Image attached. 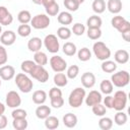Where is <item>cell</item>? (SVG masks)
I'll use <instances>...</instances> for the list:
<instances>
[{"label":"cell","mask_w":130,"mask_h":130,"mask_svg":"<svg viewBox=\"0 0 130 130\" xmlns=\"http://www.w3.org/2000/svg\"><path fill=\"white\" fill-rule=\"evenodd\" d=\"M8 60V55H7V51L4 48V46L0 45V65H4L6 64Z\"/></svg>","instance_id":"cell-48"},{"label":"cell","mask_w":130,"mask_h":130,"mask_svg":"<svg viewBox=\"0 0 130 130\" xmlns=\"http://www.w3.org/2000/svg\"><path fill=\"white\" fill-rule=\"evenodd\" d=\"M46 9V13L48 16H56L58 15L59 13V10H60V7H59V4L57 2H55L54 4L48 6L45 8Z\"/></svg>","instance_id":"cell-44"},{"label":"cell","mask_w":130,"mask_h":130,"mask_svg":"<svg viewBox=\"0 0 130 130\" xmlns=\"http://www.w3.org/2000/svg\"><path fill=\"white\" fill-rule=\"evenodd\" d=\"M91 8L93 12L96 14H101L106 10V2L105 0H93L91 4Z\"/></svg>","instance_id":"cell-31"},{"label":"cell","mask_w":130,"mask_h":130,"mask_svg":"<svg viewBox=\"0 0 130 130\" xmlns=\"http://www.w3.org/2000/svg\"><path fill=\"white\" fill-rule=\"evenodd\" d=\"M12 126L16 130H24L27 128L28 123L26 118H17V119H13Z\"/></svg>","instance_id":"cell-32"},{"label":"cell","mask_w":130,"mask_h":130,"mask_svg":"<svg viewBox=\"0 0 130 130\" xmlns=\"http://www.w3.org/2000/svg\"><path fill=\"white\" fill-rule=\"evenodd\" d=\"M129 80H130V75L126 70L118 71L111 76V82L113 83L114 86L119 88L126 86L129 83Z\"/></svg>","instance_id":"cell-4"},{"label":"cell","mask_w":130,"mask_h":130,"mask_svg":"<svg viewBox=\"0 0 130 130\" xmlns=\"http://www.w3.org/2000/svg\"><path fill=\"white\" fill-rule=\"evenodd\" d=\"M127 120H128V117L123 111H117V114H115V117H114V122L118 126L124 125L127 122Z\"/></svg>","instance_id":"cell-37"},{"label":"cell","mask_w":130,"mask_h":130,"mask_svg":"<svg viewBox=\"0 0 130 130\" xmlns=\"http://www.w3.org/2000/svg\"><path fill=\"white\" fill-rule=\"evenodd\" d=\"M107 8L111 13L118 14L122 10V1L121 0H108Z\"/></svg>","instance_id":"cell-20"},{"label":"cell","mask_w":130,"mask_h":130,"mask_svg":"<svg viewBox=\"0 0 130 130\" xmlns=\"http://www.w3.org/2000/svg\"><path fill=\"white\" fill-rule=\"evenodd\" d=\"M86 35H87L88 39L95 41V40H99V39L102 37V30H101V28H92V27H88Z\"/></svg>","instance_id":"cell-41"},{"label":"cell","mask_w":130,"mask_h":130,"mask_svg":"<svg viewBox=\"0 0 130 130\" xmlns=\"http://www.w3.org/2000/svg\"><path fill=\"white\" fill-rule=\"evenodd\" d=\"M11 116L13 119H17V118H26L27 116V113L25 110L23 109H18V108H15L12 113H11Z\"/></svg>","instance_id":"cell-46"},{"label":"cell","mask_w":130,"mask_h":130,"mask_svg":"<svg viewBox=\"0 0 130 130\" xmlns=\"http://www.w3.org/2000/svg\"><path fill=\"white\" fill-rule=\"evenodd\" d=\"M4 112H5V106H4V104L0 103V116L3 115Z\"/></svg>","instance_id":"cell-54"},{"label":"cell","mask_w":130,"mask_h":130,"mask_svg":"<svg viewBox=\"0 0 130 130\" xmlns=\"http://www.w3.org/2000/svg\"><path fill=\"white\" fill-rule=\"evenodd\" d=\"M104 106L107 109H113V96L107 94V96L104 99Z\"/></svg>","instance_id":"cell-50"},{"label":"cell","mask_w":130,"mask_h":130,"mask_svg":"<svg viewBox=\"0 0 130 130\" xmlns=\"http://www.w3.org/2000/svg\"><path fill=\"white\" fill-rule=\"evenodd\" d=\"M121 35H122V38L124 39V41H126V42L130 41V31H125V32H123Z\"/></svg>","instance_id":"cell-53"},{"label":"cell","mask_w":130,"mask_h":130,"mask_svg":"<svg viewBox=\"0 0 130 130\" xmlns=\"http://www.w3.org/2000/svg\"><path fill=\"white\" fill-rule=\"evenodd\" d=\"M16 35L13 30H5L0 35V42L3 46H11L15 43Z\"/></svg>","instance_id":"cell-13"},{"label":"cell","mask_w":130,"mask_h":130,"mask_svg":"<svg viewBox=\"0 0 130 130\" xmlns=\"http://www.w3.org/2000/svg\"><path fill=\"white\" fill-rule=\"evenodd\" d=\"M63 124L67 128H73L77 125V117L72 113H67L63 116Z\"/></svg>","instance_id":"cell-22"},{"label":"cell","mask_w":130,"mask_h":130,"mask_svg":"<svg viewBox=\"0 0 130 130\" xmlns=\"http://www.w3.org/2000/svg\"><path fill=\"white\" fill-rule=\"evenodd\" d=\"M81 84L84 88H91L95 84V76L92 72H84L81 75Z\"/></svg>","instance_id":"cell-16"},{"label":"cell","mask_w":130,"mask_h":130,"mask_svg":"<svg viewBox=\"0 0 130 130\" xmlns=\"http://www.w3.org/2000/svg\"><path fill=\"white\" fill-rule=\"evenodd\" d=\"M55 2H56L55 0H43V1H42V5L46 8V7H48V6L52 5V4H54Z\"/></svg>","instance_id":"cell-52"},{"label":"cell","mask_w":130,"mask_h":130,"mask_svg":"<svg viewBox=\"0 0 130 130\" xmlns=\"http://www.w3.org/2000/svg\"><path fill=\"white\" fill-rule=\"evenodd\" d=\"M36 65H37L36 62L32 61V60H24V61L21 63L20 68H21V71H22L23 73H28V74H29Z\"/></svg>","instance_id":"cell-38"},{"label":"cell","mask_w":130,"mask_h":130,"mask_svg":"<svg viewBox=\"0 0 130 130\" xmlns=\"http://www.w3.org/2000/svg\"><path fill=\"white\" fill-rule=\"evenodd\" d=\"M76 1H77V2L79 3V4H81V3H83V2L85 1V0H76Z\"/></svg>","instance_id":"cell-56"},{"label":"cell","mask_w":130,"mask_h":130,"mask_svg":"<svg viewBox=\"0 0 130 130\" xmlns=\"http://www.w3.org/2000/svg\"><path fill=\"white\" fill-rule=\"evenodd\" d=\"M31 99H32V102L36 105H42L47 101V93H46L45 90L39 89V90L34 91Z\"/></svg>","instance_id":"cell-21"},{"label":"cell","mask_w":130,"mask_h":130,"mask_svg":"<svg viewBox=\"0 0 130 130\" xmlns=\"http://www.w3.org/2000/svg\"><path fill=\"white\" fill-rule=\"evenodd\" d=\"M99 127L102 130H110L113 127V120L109 117H102L99 121Z\"/></svg>","instance_id":"cell-35"},{"label":"cell","mask_w":130,"mask_h":130,"mask_svg":"<svg viewBox=\"0 0 130 130\" xmlns=\"http://www.w3.org/2000/svg\"><path fill=\"white\" fill-rule=\"evenodd\" d=\"M17 19L21 24H26L31 20V14L28 10H21L17 14Z\"/></svg>","instance_id":"cell-33"},{"label":"cell","mask_w":130,"mask_h":130,"mask_svg":"<svg viewBox=\"0 0 130 130\" xmlns=\"http://www.w3.org/2000/svg\"><path fill=\"white\" fill-rule=\"evenodd\" d=\"M15 84L23 93H28L34 87V82L25 73H18L15 76Z\"/></svg>","instance_id":"cell-1"},{"label":"cell","mask_w":130,"mask_h":130,"mask_svg":"<svg viewBox=\"0 0 130 130\" xmlns=\"http://www.w3.org/2000/svg\"><path fill=\"white\" fill-rule=\"evenodd\" d=\"M53 80H54L55 85L58 86V87H63L65 85H67V83H68L67 76L62 72H56V74L54 75Z\"/></svg>","instance_id":"cell-24"},{"label":"cell","mask_w":130,"mask_h":130,"mask_svg":"<svg viewBox=\"0 0 130 130\" xmlns=\"http://www.w3.org/2000/svg\"><path fill=\"white\" fill-rule=\"evenodd\" d=\"M1 34H2V26L0 25V35H1Z\"/></svg>","instance_id":"cell-57"},{"label":"cell","mask_w":130,"mask_h":130,"mask_svg":"<svg viewBox=\"0 0 130 130\" xmlns=\"http://www.w3.org/2000/svg\"><path fill=\"white\" fill-rule=\"evenodd\" d=\"M7 123H8V120H7V117L3 115L0 116V129H4L6 126H7Z\"/></svg>","instance_id":"cell-51"},{"label":"cell","mask_w":130,"mask_h":130,"mask_svg":"<svg viewBox=\"0 0 130 130\" xmlns=\"http://www.w3.org/2000/svg\"><path fill=\"white\" fill-rule=\"evenodd\" d=\"M50 66L55 72H63L67 68V62L60 56H53L50 59Z\"/></svg>","instance_id":"cell-10"},{"label":"cell","mask_w":130,"mask_h":130,"mask_svg":"<svg viewBox=\"0 0 130 130\" xmlns=\"http://www.w3.org/2000/svg\"><path fill=\"white\" fill-rule=\"evenodd\" d=\"M59 120L55 116H48L45 119V127L49 130H54L59 127Z\"/></svg>","instance_id":"cell-27"},{"label":"cell","mask_w":130,"mask_h":130,"mask_svg":"<svg viewBox=\"0 0 130 130\" xmlns=\"http://www.w3.org/2000/svg\"><path fill=\"white\" fill-rule=\"evenodd\" d=\"M42 46H43V41L38 37L31 38L27 42V49L30 52H34V53L40 51L42 49Z\"/></svg>","instance_id":"cell-17"},{"label":"cell","mask_w":130,"mask_h":130,"mask_svg":"<svg viewBox=\"0 0 130 130\" xmlns=\"http://www.w3.org/2000/svg\"><path fill=\"white\" fill-rule=\"evenodd\" d=\"M92 52L96 57V59L101 61L108 60L111 57V50L108 48V46L104 42H101V41H98L93 44Z\"/></svg>","instance_id":"cell-3"},{"label":"cell","mask_w":130,"mask_h":130,"mask_svg":"<svg viewBox=\"0 0 130 130\" xmlns=\"http://www.w3.org/2000/svg\"><path fill=\"white\" fill-rule=\"evenodd\" d=\"M71 29L68 28L67 26H60L57 29V36L61 40H68L71 37Z\"/></svg>","instance_id":"cell-36"},{"label":"cell","mask_w":130,"mask_h":130,"mask_svg":"<svg viewBox=\"0 0 130 130\" xmlns=\"http://www.w3.org/2000/svg\"><path fill=\"white\" fill-rule=\"evenodd\" d=\"M63 50V53L66 55V56H69V57H71V56H74L75 54H76V52H77V49H76V46H75V44H73V43H71V42H66L64 45H63V48H62Z\"/></svg>","instance_id":"cell-29"},{"label":"cell","mask_w":130,"mask_h":130,"mask_svg":"<svg viewBox=\"0 0 130 130\" xmlns=\"http://www.w3.org/2000/svg\"><path fill=\"white\" fill-rule=\"evenodd\" d=\"M84 101H85V104L86 106L88 107H92L96 104H100L102 103L103 101V96H102V93L98 90H90L88 92L87 95H85L84 98Z\"/></svg>","instance_id":"cell-12"},{"label":"cell","mask_w":130,"mask_h":130,"mask_svg":"<svg viewBox=\"0 0 130 130\" xmlns=\"http://www.w3.org/2000/svg\"><path fill=\"white\" fill-rule=\"evenodd\" d=\"M0 86H1V79H0Z\"/></svg>","instance_id":"cell-58"},{"label":"cell","mask_w":130,"mask_h":130,"mask_svg":"<svg viewBox=\"0 0 130 130\" xmlns=\"http://www.w3.org/2000/svg\"><path fill=\"white\" fill-rule=\"evenodd\" d=\"M85 98V89L83 87H76L74 88L68 98V104L72 108H79Z\"/></svg>","instance_id":"cell-2"},{"label":"cell","mask_w":130,"mask_h":130,"mask_svg":"<svg viewBox=\"0 0 130 130\" xmlns=\"http://www.w3.org/2000/svg\"><path fill=\"white\" fill-rule=\"evenodd\" d=\"M91 110H92V113L95 115V116H99V117H103L106 115L107 113V108L102 105L101 103L100 104H96L94 106L91 107Z\"/></svg>","instance_id":"cell-40"},{"label":"cell","mask_w":130,"mask_h":130,"mask_svg":"<svg viewBox=\"0 0 130 130\" xmlns=\"http://www.w3.org/2000/svg\"><path fill=\"white\" fill-rule=\"evenodd\" d=\"M114 59L118 64H126L129 61V53L126 50H118L114 54Z\"/></svg>","instance_id":"cell-19"},{"label":"cell","mask_w":130,"mask_h":130,"mask_svg":"<svg viewBox=\"0 0 130 130\" xmlns=\"http://www.w3.org/2000/svg\"><path fill=\"white\" fill-rule=\"evenodd\" d=\"M50 17L47 14H37L31 17L30 26L36 29H45L50 25Z\"/></svg>","instance_id":"cell-5"},{"label":"cell","mask_w":130,"mask_h":130,"mask_svg":"<svg viewBox=\"0 0 130 130\" xmlns=\"http://www.w3.org/2000/svg\"><path fill=\"white\" fill-rule=\"evenodd\" d=\"M34 61L36 62V64L41 65V66H45L48 63V57L46 55V53L42 52L41 50L36 52L34 55Z\"/></svg>","instance_id":"cell-28"},{"label":"cell","mask_w":130,"mask_h":130,"mask_svg":"<svg viewBox=\"0 0 130 130\" xmlns=\"http://www.w3.org/2000/svg\"><path fill=\"white\" fill-rule=\"evenodd\" d=\"M30 32H31V26L27 23L26 24H20L17 28V34L22 38L28 37L30 35Z\"/></svg>","instance_id":"cell-39"},{"label":"cell","mask_w":130,"mask_h":130,"mask_svg":"<svg viewBox=\"0 0 130 130\" xmlns=\"http://www.w3.org/2000/svg\"><path fill=\"white\" fill-rule=\"evenodd\" d=\"M86 24L88 27H92V28H101L102 24H103V20L100 16L98 15H91L87 18L86 20Z\"/></svg>","instance_id":"cell-26"},{"label":"cell","mask_w":130,"mask_h":130,"mask_svg":"<svg viewBox=\"0 0 130 130\" xmlns=\"http://www.w3.org/2000/svg\"><path fill=\"white\" fill-rule=\"evenodd\" d=\"M42 1H43V0H31V2L35 3V4H37V5L42 4Z\"/></svg>","instance_id":"cell-55"},{"label":"cell","mask_w":130,"mask_h":130,"mask_svg":"<svg viewBox=\"0 0 130 130\" xmlns=\"http://www.w3.org/2000/svg\"><path fill=\"white\" fill-rule=\"evenodd\" d=\"M101 68L105 73H113L117 69V64H116V62L111 61V60L108 59V60L103 61V63L101 65Z\"/></svg>","instance_id":"cell-25"},{"label":"cell","mask_w":130,"mask_h":130,"mask_svg":"<svg viewBox=\"0 0 130 130\" xmlns=\"http://www.w3.org/2000/svg\"><path fill=\"white\" fill-rule=\"evenodd\" d=\"M127 104V93L124 90H117L113 96V109L123 111Z\"/></svg>","instance_id":"cell-6"},{"label":"cell","mask_w":130,"mask_h":130,"mask_svg":"<svg viewBox=\"0 0 130 130\" xmlns=\"http://www.w3.org/2000/svg\"><path fill=\"white\" fill-rule=\"evenodd\" d=\"M58 96H62V91L58 86L52 87L49 91V98L53 99V98H58Z\"/></svg>","instance_id":"cell-49"},{"label":"cell","mask_w":130,"mask_h":130,"mask_svg":"<svg viewBox=\"0 0 130 130\" xmlns=\"http://www.w3.org/2000/svg\"><path fill=\"white\" fill-rule=\"evenodd\" d=\"M5 103L6 106H8L9 108H18L21 104V98L18 94V92H16L15 90H10L7 92L6 94V99H5Z\"/></svg>","instance_id":"cell-11"},{"label":"cell","mask_w":130,"mask_h":130,"mask_svg":"<svg viewBox=\"0 0 130 130\" xmlns=\"http://www.w3.org/2000/svg\"><path fill=\"white\" fill-rule=\"evenodd\" d=\"M71 31L75 36H82L85 32V26H84V24H82L80 22H76L73 24Z\"/></svg>","instance_id":"cell-45"},{"label":"cell","mask_w":130,"mask_h":130,"mask_svg":"<svg viewBox=\"0 0 130 130\" xmlns=\"http://www.w3.org/2000/svg\"><path fill=\"white\" fill-rule=\"evenodd\" d=\"M57 20H58V22L60 24H63L64 26H66V25L72 23L73 17H72V14L69 11H62V12L58 13Z\"/></svg>","instance_id":"cell-18"},{"label":"cell","mask_w":130,"mask_h":130,"mask_svg":"<svg viewBox=\"0 0 130 130\" xmlns=\"http://www.w3.org/2000/svg\"><path fill=\"white\" fill-rule=\"evenodd\" d=\"M15 76V69L11 65H3L0 67V78L3 80H11Z\"/></svg>","instance_id":"cell-14"},{"label":"cell","mask_w":130,"mask_h":130,"mask_svg":"<svg viewBox=\"0 0 130 130\" xmlns=\"http://www.w3.org/2000/svg\"><path fill=\"white\" fill-rule=\"evenodd\" d=\"M113 88H114V85L113 83L111 82V80H108V79H104L101 84H100V89H101V92L104 93V94H110L113 92Z\"/></svg>","instance_id":"cell-30"},{"label":"cell","mask_w":130,"mask_h":130,"mask_svg":"<svg viewBox=\"0 0 130 130\" xmlns=\"http://www.w3.org/2000/svg\"><path fill=\"white\" fill-rule=\"evenodd\" d=\"M44 46L49 51V53H52V54H55L60 50V44H59L58 38H57V36L52 35V34L47 35L45 37Z\"/></svg>","instance_id":"cell-8"},{"label":"cell","mask_w":130,"mask_h":130,"mask_svg":"<svg viewBox=\"0 0 130 130\" xmlns=\"http://www.w3.org/2000/svg\"><path fill=\"white\" fill-rule=\"evenodd\" d=\"M67 69V72H66V76L67 78L69 79H74L77 77L78 73H79V67L77 65H71L69 66Z\"/></svg>","instance_id":"cell-43"},{"label":"cell","mask_w":130,"mask_h":130,"mask_svg":"<svg viewBox=\"0 0 130 130\" xmlns=\"http://www.w3.org/2000/svg\"><path fill=\"white\" fill-rule=\"evenodd\" d=\"M111 24L114 28H116L119 32L123 34L125 31H130V22L126 20L121 15H116L112 18Z\"/></svg>","instance_id":"cell-7"},{"label":"cell","mask_w":130,"mask_h":130,"mask_svg":"<svg viewBox=\"0 0 130 130\" xmlns=\"http://www.w3.org/2000/svg\"><path fill=\"white\" fill-rule=\"evenodd\" d=\"M29 75L41 83H45L49 79V72L44 68V66H41L38 64L34 67L31 72L29 73Z\"/></svg>","instance_id":"cell-9"},{"label":"cell","mask_w":130,"mask_h":130,"mask_svg":"<svg viewBox=\"0 0 130 130\" xmlns=\"http://www.w3.org/2000/svg\"><path fill=\"white\" fill-rule=\"evenodd\" d=\"M50 101H51V106L55 109H60L64 105V99L62 96L53 98V99H50Z\"/></svg>","instance_id":"cell-47"},{"label":"cell","mask_w":130,"mask_h":130,"mask_svg":"<svg viewBox=\"0 0 130 130\" xmlns=\"http://www.w3.org/2000/svg\"><path fill=\"white\" fill-rule=\"evenodd\" d=\"M36 116H37V118H39V119H46L48 116H50V114H51V109L48 107V106H45L44 104H42V105H40L37 109H36Z\"/></svg>","instance_id":"cell-23"},{"label":"cell","mask_w":130,"mask_h":130,"mask_svg":"<svg viewBox=\"0 0 130 130\" xmlns=\"http://www.w3.org/2000/svg\"><path fill=\"white\" fill-rule=\"evenodd\" d=\"M13 21L12 14L8 11L5 6H0V24L2 25H9Z\"/></svg>","instance_id":"cell-15"},{"label":"cell","mask_w":130,"mask_h":130,"mask_svg":"<svg viewBox=\"0 0 130 130\" xmlns=\"http://www.w3.org/2000/svg\"><path fill=\"white\" fill-rule=\"evenodd\" d=\"M77 57H78V59H79L81 62H86V61L90 60V58H91V52H90L89 49L86 48V47L81 48V49L77 52Z\"/></svg>","instance_id":"cell-34"},{"label":"cell","mask_w":130,"mask_h":130,"mask_svg":"<svg viewBox=\"0 0 130 130\" xmlns=\"http://www.w3.org/2000/svg\"><path fill=\"white\" fill-rule=\"evenodd\" d=\"M63 4H64L65 8H67L68 11H73V12L77 11L80 6V4L76 0H64Z\"/></svg>","instance_id":"cell-42"}]
</instances>
